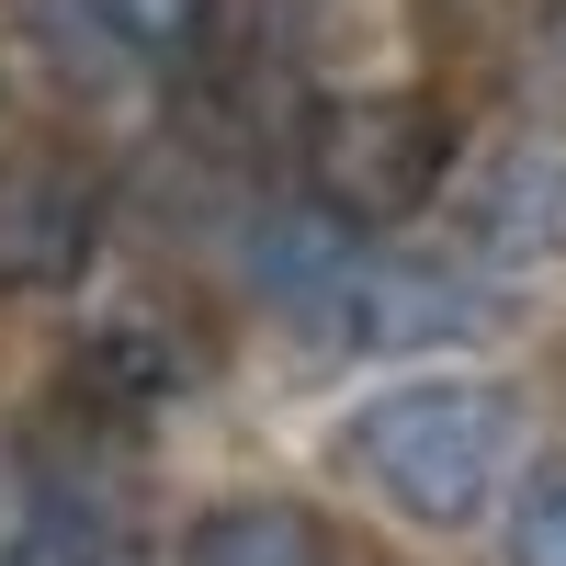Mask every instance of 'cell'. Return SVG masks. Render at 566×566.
<instances>
[{
  "mask_svg": "<svg viewBox=\"0 0 566 566\" xmlns=\"http://www.w3.org/2000/svg\"><path fill=\"white\" fill-rule=\"evenodd\" d=\"M352 476L419 533H476L499 510V476L522 453V397L499 374H408V386L352 408Z\"/></svg>",
  "mask_w": 566,
  "mask_h": 566,
  "instance_id": "6da1fadb",
  "label": "cell"
},
{
  "mask_svg": "<svg viewBox=\"0 0 566 566\" xmlns=\"http://www.w3.org/2000/svg\"><path fill=\"white\" fill-rule=\"evenodd\" d=\"M488 317H499V283L453 272V261L363 250V227L328 250V272L306 283V306H295V328L328 340V352H431V340H476Z\"/></svg>",
  "mask_w": 566,
  "mask_h": 566,
  "instance_id": "7a4b0ae2",
  "label": "cell"
},
{
  "mask_svg": "<svg viewBox=\"0 0 566 566\" xmlns=\"http://www.w3.org/2000/svg\"><path fill=\"white\" fill-rule=\"evenodd\" d=\"M453 170V125L419 91H340L306 125V193L352 227H408Z\"/></svg>",
  "mask_w": 566,
  "mask_h": 566,
  "instance_id": "3957f363",
  "label": "cell"
},
{
  "mask_svg": "<svg viewBox=\"0 0 566 566\" xmlns=\"http://www.w3.org/2000/svg\"><path fill=\"white\" fill-rule=\"evenodd\" d=\"M91 261V181L80 170H23L0 193V283H69Z\"/></svg>",
  "mask_w": 566,
  "mask_h": 566,
  "instance_id": "277c9868",
  "label": "cell"
},
{
  "mask_svg": "<svg viewBox=\"0 0 566 566\" xmlns=\"http://www.w3.org/2000/svg\"><path fill=\"white\" fill-rule=\"evenodd\" d=\"M181 566H340V555H328L317 510L295 499H216L181 544Z\"/></svg>",
  "mask_w": 566,
  "mask_h": 566,
  "instance_id": "5b68a950",
  "label": "cell"
},
{
  "mask_svg": "<svg viewBox=\"0 0 566 566\" xmlns=\"http://www.w3.org/2000/svg\"><path fill=\"white\" fill-rule=\"evenodd\" d=\"M476 250L488 261H566V159H510L476 193Z\"/></svg>",
  "mask_w": 566,
  "mask_h": 566,
  "instance_id": "8992f818",
  "label": "cell"
},
{
  "mask_svg": "<svg viewBox=\"0 0 566 566\" xmlns=\"http://www.w3.org/2000/svg\"><path fill=\"white\" fill-rule=\"evenodd\" d=\"M0 566H103V510L69 488H34V510L0 533Z\"/></svg>",
  "mask_w": 566,
  "mask_h": 566,
  "instance_id": "52a82bcc",
  "label": "cell"
},
{
  "mask_svg": "<svg viewBox=\"0 0 566 566\" xmlns=\"http://www.w3.org/2000/svg\"><path fill=\"white\" fill-rule=\"evenodd\" d=\"M91 23H103L125 57H193V45L216 34V0H91Z\"/></svg>",
  "mask_w": 566,
  "mask_h": 566,
  "instance_id": "ba28073f",
  "label": "cell"
},
{
  "mask_svg": "<svg viewBox=\"0 0 566 566\" xmlns=\"http://www.w3.org/2000/svg\"><path fill=\"white\" fill-rule=\"evenodd\" d=\"M510 566H566V464H544L510 499Z\"/></svg>",
  "mask_w": 566,
  "mask_h": 566,
  "instance_id": "9c48e42d",
  "label": "cell"
},
{
  "mask_svg": "<svg viewBox=\"0 0 566 566\" xmlns=\"http://www.w3.org/2000/svg\"><path fill=\"white\" fill-rule=\"evenodd\" d=\"M91 386H114V397H159V386H181V363L148 340V328H103V340H91Z\"/></svg>",
  "mask_w": 566,
  "mask_h": 566,
  "instance_id": "30bf717a",
  "label": "cell"
}]
</instances>
